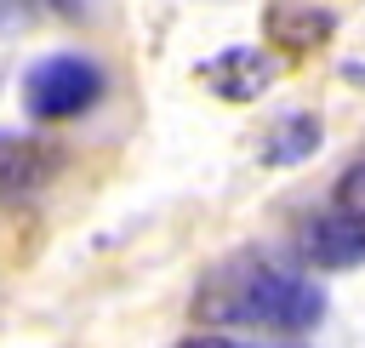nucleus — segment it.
Instances as JSON below:
<instances>
[{
    "label": "nucleus",
    "mask_w": 365,
    "mask_h": 348,
    "mask_svg": "<svg viewBox=\"0 0 365 348\" xmlns=\"http://www.w3.org/2000/svg\"><path fill=\"white\" fill-rule=\"evenodd\" d=\"M274 74H279L274 57L257 51V46H228V51H217V57L200 63V86L211 97H222V103H257L274 86Z\"/></svg>",
    "instance_id": "nucleus-4"
},
{
    "label": "nucleus",
    "mask_w": 365,
    "mask_h": 348,
    "mask_svg": "<svg viewBox=\"0 0 365 348\" xmlns=\"http://www.w3.org/2000/svg\"><path fill=\"white\" fill-rule=\"evenodd\" d=\"M336 205L342 211H359L365 217V160H354L342 177H336Z\"/></svg>",
    "instance_id": "nucleus-7"
},
{
    "label": "nucleus",
    "mask_w": 365,
    "mask_h": 348,
    "mask_svg": "<svg viewBox=\"0 0 365 348\" xmlns=\"http://www.w3.org/2000/svg\"><path fill=\"white\" fill-rule=\"evenodd\" d=\"M177 348H268V342H245V337H228V331H200V337L177 342Z\"/></svg>",
    "instance_id": "nucleus-8"
},
{
    "label": "nucleus",
    "mask_w": 365,
    "mask_h": 348,
    "mask_svg": "<svg viewBox=\"0 0 365 348\" xmlns=\"http://www.w3.org/2000/svg\"><path fill=\"white\" fill-rule=\"evenodd\" d=\"M297 257L308 268H325V274L365 268V217L359 211H342L331 200L325 211H314V217L297 222Z\"/></svg>",
    "instance_id": "nucleus-3"
},
{
    "label": "nucleus",
    "mask_w": 365,
    "mask_h": 348,
    "mask_svg": "<svg viewBox=\"0 0 365 348\" xmlns=\"http://www.w3.org/2000/svg\"><path fill=\"white\" fill-rule=\"evenodd\" d=\"M103 97V68L80 51H51L23 68V108L34 120H74Z\"/></svg>",
    "instance_id": "nucleus-2"
},
{
    "label": "nucleus",
    "mask_w": 365,
    "mask_h": 348,
    "mask_svg": "<svg viewBox=\"0 0 365 348\" xmlns=\"http://www.w3.org/2000/svg\"><path fill=\"white\" fill-rule=\"evenodd\" d=\"M194 319L205 331H274V337H302L325 319V291L262 251L222 257L200 291H194Z\"/></svg>",
    "instance_id": "nucleus-1"
},
{
    "label": "nucleus",
    "mask_w": 365,
    "mask_h": 348,
    "mask_svg": "<svg viewBox=\"0 0 365 348\" xmlns=\"http://www.w3.org/2000/svg\"><path fill=\"white\" fill-rule=\"evenodd\" d=\"M262 34H268V46H279L285 57H308V51L331 46L336 11H331V6H262Z\"/></svg>",
    "instance_id": "nucleus-5"
},
{
    "label": "nucleus",
    "mask_w": 365,
    "mask_h": 348,
    "mask_svg": "<svg viewBox=\"0 0 365 348\" xmlns=\"http://www.w3.org/2000/svg\"><path fill=\"white\" fill-rule=\"evenodd\" d=\"M319 148V120L314 114H285L274 131H268V143H262V165H297V160H308Z\"/></svg>",
    "instance_id": "nucleus-6"
}]
</instances>
